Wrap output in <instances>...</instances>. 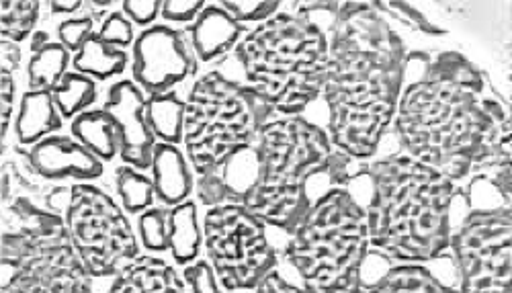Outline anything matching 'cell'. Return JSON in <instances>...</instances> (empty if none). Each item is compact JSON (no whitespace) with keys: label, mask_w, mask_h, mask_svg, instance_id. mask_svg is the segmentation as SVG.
Instances as JSON below:
<instances>
[{"label":"cell","mask_w":512,"mask_h":293,"mask_svg":"<svg viewBox=\"0 0 512 293\" xmlns=\"http://www.w3.org/2000/svg\"><path fill=\"white\" fill-rule=\"evenodd\" d=\"M504 115L486 76L445 52L424 56L422 74L402 89L392 128L404 154L455 183L488 173Z\"/></svg>","instance_id":"1"},{"label":"cell","mask_w":512,"mask_h":293,"mask_svg":"<svg viewBox=\"0 0 512 293\" xmlns=\"http://www.w3.org/2000/svg\"><path fill=\"white\" fill-rule=\"evenodd\" d=\"M406 78L402 39L377 3H343L332 23L322 97L332 146L353 160L377 154L394 125Z\"/></svg>","instance_id":"2"},{"label":"cell","mask_w":512,"mask_h":293,"mask_svg":"<svg viewBox=\"0 0 512 293\" xmlns=\"http://www.w3.org/2000/svg\"><path fill=\"white\" fill-rule=\"evenodd\" d=\"M365 173L373 187L365 209L375 253L398 265L441 259L453 238L455 183L404 152L371 162Z\"/></svg>","instance_id":"3"},{"label":"cell","mask_w":512,"mask_h":293,"mask_svg":"<svg viewBox=\"0 0 512 293\" xmlns=\"http://www.w3.org/2000/svg\"><path fill=\"white\" fill-rule=\"evenodd\" d=\"M246 85L273 113L302 117L322 97L330 39L302 13H277L254 25L234 52Z\"/></svg>","instance_id":"4"},{"label":"cell","mask_w":512,"mask_h":293,"mask_svg":"<svg viewBox=\"0 0 512 293\" xmlns=\"http://www.w3.org/2000/svg\"><path fill=\"white\" fill-rule=\"evenodd\" d=\"M259 181L246 195L244 207L267 226L291 232L310 205V181L330 175L334 185L347 177L353 158L332 148L328 132L304 117H279L267 121L259 138Z\"/></svg>","instance_id":"5"},{"label":"cell","mask_w":512,"mask_h":293,"mask_svg":"<svg viewBox=\"0 0 512 293\" xmlns=\"http://www.w3.org/2000/svg\"><path fill=\"white\" fill-rule=\"evenodd\" d=\"M369 248L367 209L330 187L289 232L283 257L306 293H361Z\"/></svg>","instance_id":"6"},{"label":"cell","mask_w":512,"mask_h":293,"mask_svg":"<svg viewBox=\"0 0 512 293\" xmlns=\"http://www.w3.org/2000/svg\"><path fill=\"white\" fill-rule=\"evenodd\" d=\"M3 293H93L64 218L27 197L3 214Z\"/></svg>","instance_id":"7"},{"label":"cell","mask_w":512,"mask_h":293,"mask_svg":"<svg viewBox=\"0 0 512 293\" xmlns=\"http://www.w3.org/2000/svg\"><path fill=\"white\" fill-rule=\"evenodd\" d=\"M273 109L240 80L211 70L195 80L185 99L183 144L197 177L218 173L242 148L252 146Z\"/></svg>","instance_id":"8"},{"label":"cell","mask_w":512,"mask_h":293,"mask_svg":"<svg viewBox=\"0 0 512 293\" xmlns=\"http://www.w3.org/2000/svg\"><path fill=\"white\" fill-rule=\"evenodd\" d=\"M56 193L62 197L56 214L62 212L76 253L93 279L117 275L138 259L142 242L111 195L89 183L56 189Z\"/></svg>","instance_id":"9"},{"label":"cell","mask_w":512,"mask_h":293,"mask_svg":"<svg viewBox=\"0 0 512 293\" xmlns=\"http://www.w3.org/2000/svg\"><path fill=\"white\" fill-rule=\"evenodd\" d=\"M267 224L244 205L209 207L203 216V248L226 291H254L277 269Z\"/></svg>","instance_id":"10"},{"label":"cell","mask_w":512,"mask_h":293,"mask_svg":"<svg viewBox=\"0 0 512 293\" xmlns=\"http://www.w3.org/2000/svg\"><path fill=\"white\" fill-rule=\"evenodd\" d=\"M459 293H512V205L474 209L453 232Z\"/></svg>","instance_id":"11"},{"label":"cell","mask_w":512,"mask_h":293,"mask_svg":"<svg viewBox=\"0 0 512 293\" xmlns=\"http://www.w3.org/2000/svg\"><path fill=\"white\" fill-rule=\"evenodd\" d=\"M197 68L189 35L173 25H152L140 31L132 48L134 82L148 97L170 93L195 76Z\"/></svg>","instance_id":"12"},{"label":"cell","mask_w":512,"mask_h":293,"mask_svg":"<svg viewBox=\"0 0 512 293\" xmlns=\"http://www.w3.org/2000/svg\"><path fill=\"white\" fill-rule=\"evenodd\" d=\"M103 109L109 111L117 123L121 138L119 158L138 171L152 169L158 140L148 123V99L144 91L134 80H117L107 93Z\"/></svg>","instance_id":"13"},{"label":"cell","mask_w":512,"mask_h":293,"mask_svg":"<svg viewBox=\"0 0 512 293\" xmlns=\"http://www.w3.org/2000/svg\"><path fill=\"white\" fill-rule=\"evenodd\" d=\"M29 166L33 173L50 181L78 179L95 181L103 177V162L84 148L78 140L68 136H50L27 152Z\"/></svg>","instance_id":"14"},{"label":"cell","mask_w":512,"mask_h":293,"mask_svg":"<svg viewBox=\"0 0 512 293\" xmlns=\"http://www.w3.org/2000/svg\"><path fill=\"white\" fill-rule=\"evenodd\" d=\"M246 35V25L238 23L220 3L207 5L189 27V41L199 64L224 62Z\"/></svg>","instance_id":"15"},{"label":"cell","mask_w":512,"mask_h":293,"mask_svg":"<svg viewBox=\"0 0 512 293\" xmlns=\"http://www.w3.org/2000/svg\"><path fill=\"white\" fill-rule=\"evenodd\" d=\"M109 293H189V287L173 265L148 255L119 269Z\"/></svg>","instance_id":"16"},{"label":"cell","mask_w":512,"mask_h":293,"mask_svg":"<svg viewBox=\"0 0 512 293\" xmlns=\"http://www.w3.org/2000/svg\"><path fill=\"white\" fill-rule=\"evenodd\" d=\"M189 158L179 146L158 142L152 158V181L156 199L162 207H177L185 203L193 191V175Z\"/></svg>","instance_id":"17"},{"label":"cell","mask_w":512,"mask_h":293,"mask_svg":"<svg viewBox=\"0 0 512 293\" xmlns=\"http://www.w3.org/2000/svg\"><path fill=\"white\" fill-rule=\"evenodd\" d=\"M62 115L52 93L27 91L15 119V136L21 146H35L41 140L56 136L62 128Z\"/></svg>","instance_id":"18"},{"label":"cell","mask_w":512,"mask_h":293,"mask_svg":"<svg viewBox=\"0 0 512 293\" xmlns=\"http://www.w3.org/2000/svg\"><path fill=\"white\" fill-rule=\"evenodd\" d=\"M70 132L74 140H78L101 162L113 160L121 150L117 123L105 109H89L80 113L76 119H72Z\"/></svg>","instance_id":"19"},{"label":"cell","mask_w":512,"mask_h":293,"mask_svg":"<svg viewBox=\"0 0 512 293\" xmlns=\"http://www.w3.org/2000/svg\"><path fill=\"white\" fill-rule=\"evenodd\" d=\"M203 246V228H199L197 205L185 201L177 207H170V228H168V250L173 259L187 267L199 261V250Z\"/></svg>","instance_id":"20"},{"label":"cell","mask_w":512,"mask_h":293,"mask_svg":"<svg viewBox=\"0 0 512 293\" xmlns=\"http://www.w3.org/2000/svg\"><path fill=\"white\" fill-rule=\"evenodd\" d=\"M369 293H459L422 265H396L383 273Z\"/></svg>","instance_id":"21"},{"label":"cell","mask_w":512,"mask_h":293,"mask_svg":"<svg viewBox=\"0 0 512 293\" xmlns=\"http://www.w3.org/2000/svg\"><path fill=\"white\" fill-rule=\"evenodd\" d=\"M72 54L60 44V41H50L46 48L31 52L27 64V80L29 91L35 93H52L62 78L70 72L68 66L72 64Z\"/></svg>","instance_id":"22"},{"label":"cell","mask_w":512,"mask_h":293,"mask_svg":"<svg viewBox=\"0 0 512 293\" xmlns=\"http://www.w3.org/2000/svg\"><path fill=\"white\" fill-rule=\"evenodd\" d=\"M146 113L156 140L173 146L183 144L185 101L175 91L148 97Z\"/></svg>","instance_id":"23"},{"label":"cell","mask_w":512,"mask_h":293,"mask_svg":"<svg viewBox=\"0 0 512 293\" xmlns=\"http://www.w3.org/2000/svg\"><path fill=\"white\" fill-rule=\"evenodd\" d=\"M127 54L125 50L111 48L97 37V33L84 44V48L74 54L72 70L84 76H91L93 80H109L125 72Z\"/></svg>","instance_id":"24"},{"label":"cell","mask_w":512,"mask_h":293,"mask_svg":"<svg viewBox=\"0 0 512 293\" xmlns=\"http://www.w3.org/2000/svg\"><path fill=\"white\" fill-rule=\"evenodd\" d=\"M259 152H256V144L246 146L238 150L224 166L218 171L224 187L228 203L242 205L246 195L254 189L256 181H259Z\"/></svg>","instance_id":"25"},{"label":"cell","mask_w":512,"mask_h":293,"mask_svg":"<svg viewBox=\"0 0 512 293\" xmlns=\"http://www.w3.org/2000/svg\"><path fill=\"white\" fill-rule=\"evenodd\" d=\"M115 189L121 199L123 212L142 216L148 209L154 207L156 201V189L154 181L146 177L142 171L134 169V166H119L115 171Z\"/></svg>","instance_id":"26"},{"label":"cell","mask_w":512,"mask_h":293,"mask_svg":"<svg viewBox=\"0 0 512 293\" xmlns=\"http://www.w3.org/2000/svg\"><path fill=\"white\" fill-rule=\"evenodd\" d=\"M52 97L64 119H76L80 113L89 111V107L95 103L97 82L91 76L70 70L52 91Z\"/></svg>","instance_id":"27"},{"label":"cell","mask_w":512,"mask_h":293,"mask_svg":"<svg viewBox=\"0 0 512 293\" xmlns=\"http://www.w3.org/2000/svg\"><path fill=\"white\" fill-rule=\"evenodd\" d=\"M488 181L500 193L504 203L512 205V91H510L504 121L500 125L496 156L488 169Z\"/></svg>","instance_id":"28"},{"label":"cell","mask_w":512,"mask_h":293,"mask_svg":"<svg viewBox=\"0 0 512 293\" xmlns=\"http://www.w3.org/2000/svg\"><path fill=\"white\" fill-rule=\"evenodd\" d=\"M39 3H19V0H3L0 13H3V39L13 44H23L33 37L35 25L39 21Z\"/></svg>","instance_id":"29"},{"label":"cell","mask_w":512,"mask_h":293,"mask_svg":"<svg viewBox=\"0 0 512 293\" xmlns=\"http://www.w3.org/2000/svg\"><path fill=\"white\" fill-rule=\"evenodd\" d=\"M168 228H170V207H152L138 216L140 242L150 253L168 250Z\"/></svg>","instance_id":"30"},{"label":"cell","mask_w":512,"mask_h":293,"mask_svg":"<svg viewBox=\"0 0 512 293\" xmlns=\"http://www.w3.org/2000/svg\"><path fill=\"white\" fill-rule=\"evenodd\" d=\"M97 37L103 41V44L123 50V48H134L136 44V31H134V23L123 15V11H113L107 13V17L103 19Z\"/></svg>","instance_id":"31"},{"label":"cell","mask_w":512,"mask_h":293,"mask_svg":"<svg viewBox=\"0 0 512 293\" xmlns=\"http://www.w3.org/2000/svg\"><path fill=\"white\" fill-rule=\"evenodd\" d=\"M220 5L242 25H261L275 17L281 9L279 3H267V0H230V3Z\"/></svg>","instance_id":"32"},{"label":"cell","mask_w":512,"mask_h":293,"mask_svg":"<svg viewBox=\"0 0 512 293\" xmlns=\"http://www.w3.org/2000/svg\"><path fill=\"white\" fill-rule=\"evenodd\" d=\"M95 33V21L91 15L66 19L58 25V41L70 54H78Z\"/></svg>","instance_id":"33"},{"label":"cell","mask_w":512,"mask_h":293,"mask_svg":"<svg viewBox=\"0 0 512 293\" xmlns=\"http://www.w3.org/2000/svg\"><path fill=\"white\" fill-rule=\"evenodd\" d=\"M181 275L189 287V293H224V287L209 261H195L183 267Z\"/></svg>","instance_id":"34"},{"label":"cell","mask_w":512,"mask_h":293,"mask_svg":"<svg viewBox=\"0 0 512 293\" xmlns=\"http://www.w3.org/2000/svg\"><path fill=\"white\" fill-rule=\"evenodd\" d=\"M205 7L207 5L203 0H164L160 15L164 17L166 23L191 27L199 19Z\"/></svg>","instance_id":"35"},{"label":"cell","mask_w":512,"mask_h":293,"mask_svg":"<svg viewBox=\"0 0 512 293\" xmlns=\"http://www.w3.org/2000/svg\"><path fill=\"white\" fill-rule=\"evenodd\" d=\"M119 7L127 19L144 29L152 27L162 11V3H158V0H125Z\"/></svg>","instance_id":"36"},{"label":"cell","mask_w":512,"mask_h":293,"mask_svg":"<svg viewBox=\"0 0 512 293\" xmlns=\"http://www.w3.org/2000/svg\"><path fill=\"white\" fill-rule=\"evenodd\" d=\"M197 197L205 207H218V205L228 203L226 187H224V181H222L220 173H211L207 177H199Z\"/></svg>","instance_id":"37"},{"label":"cell","mask_w":512,"mask_h":293,"mask_svg":"<svg viewBox=\"0 0 512 293\" xmlns=\"http://www.w3.org/2000/svg\"><path fill=\"white\" fill-rule=\"evenodd\" d=\"M13 105H15V74L3 70V146L11 132Z\"/></svg>","instance_id":"38"},{"label":"cell","mask_w":512,"mask_h":293,"mask_svg":"<svg viewBox=\"0 0 512 293\" xmlns=\"http://www.w3.org/2000/svg\"><path fill=\"white\" fill-rule=\"evenodd\" d=\"M254 293H306L300 285H293L287 277H283L277 269L269 273L261 285L254 289Z\"/></svg>","instance_id":"39"},{"label":"cell","mask_w":512,"mask_h":293,"mask_svg":"<svg viewBox=\"0 0 512 293\" xmlns=\"http://www.w3.org/2000/svg\"><path fill=\"white\" fill-rule=\"evenodd\" d=\"M21 62H23V52L19 44L3 39V70L15 74V70L21 68Z\"/></svg>","instance_id":"40"},{"label":"cell","mask_w":512,"mask_h":293,"mask_svg":"<svg viewBox=\"0 0 512 293\" xmlns=\"http://www.w3.org/2000/svg\"><path fill=\"white\" fill-rule=\"evenodd\" d=\"M82 7H87V3H80V0H66V3L64 0H54V3H50L54 15H72Z\"/></svg>","instance_id":"41"},{"label":"cell","mask_w":512,"mask_h":293,"mask_svg":"<svg viewBox=\"0 0 512 293\" xmlns=\"http://www.w3.org/2000/svg\"><path fill=\"white\" fill-rule=\"evenodd\" d=\"M510 29H512V7H510ZM510 50H512V37H510Z\"/></svg>","instance_id":"42"}]
</instances>
